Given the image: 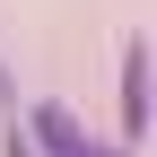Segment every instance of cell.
Returning a JSON list of instances; mask_svg holds the SVG:
<instances>
[{"label":"cell","mask_w":157,"mask_h":157,"mask_svg":"<svg viewBox=\"0 0 157 157\" xmlns=\"http://www.w3.org/2000/svg\"><path fill=\"white\" fill-rule=\"evenodd\" d=\"M26 140L44 148V157H87V131H78L61 105H35V113H26Z\"/></svg>","instance_id":"obj_1"},{"label":"cell","mask_w":157,"mask_h":157,"mask_svg":"<svg viewBox=\"0 0 157 157\" xmlns=\"http://www.w3.org/2000/svg\"><path fill=\"white\" fill-rule=\"evenodd\" d=\"M148 131V52L131 44L122 52V140H140Z\"/></svg>","instance_id":"obj_2"},{"label":"cell","mask_w":157,"mask_h":157,"mask_svg":"<svg viewBox=\"0 0 157 157\" xmlns=\"http://www.w3.org/2000/svg\"><path fill=\"white\" fill-rule=\"evenodd\" d=\"M9 157H44V148H35V140H26V131H9Z\"/></svg>","instance_id":"obj_3"},{"label":"cell","mask_w":157,"mask_h":157,"mask_svg":"<svg viewBox=\"0 0 157 157\" xmlns=\"http://www.w3.org/2000/svg\"><path fill=\"white\" fill-rule=\"evenodd\" d=\"M0 105H17V87H9V70H0Z\"/></svg>","instance_id":"obj_4"},{"label":"cell","mask_w":157,"mask_h":157,"mask_svg":"<svg viewBox=\"0 0 157 157\" xmlns=\"http://www.w3.org/2000/svg\"><path fill=\"white\" fill-rule=\"evenodd\" d=\"M87 157H131V148H87Z\"/></svg>","instance_id":"obj_5"}]
</instances>
